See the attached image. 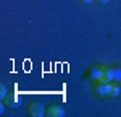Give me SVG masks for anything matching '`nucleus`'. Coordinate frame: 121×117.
<instances>
[{"label": "nucleus", "mask_w": 121, "mask_h": 117, "mask_svg": "<svg viewBox=\"0 0 121 117\" xmlns=\"http://www.w3.org/2000/svg\"><path fill=\"white\" fill-rule=\"evenodd\" d=\"M91 77H92V80H95L97 83H110V81H115V68L108 67V65L94 67Z\"/></svg>", "instance_id": "f257e3e1"}, {"label": "nucleus", "mask_w": 121, "mask_h": 117, "mask_svg": "<svg viewBox=\"0 0 121 117\" xmlns=\"http://www.w3.org/2000/svg\"><path fill=\"white\" fill-rule=\"evenodd\" d=\"M95 94L100 98H116L120 94V85L110 81V83H97Z\"/></svg>", "instance_id": "f03ea898"}, {"label": "nucleus", "mask_w": 121, "mask_h": 117, "mask_svg": "<svg viewBox=\"0 0 121 117\" xmlns=\"http://www.w3.org/2000/svg\"><path fill=\"white\" fill-rule=\"evenodd\" d=\"M3 101H5V106L10 107V109H16V107H19L21 102H23V99H21V96H19L18 91H11V93H8Z\"/></svg>", "instance_id": "7ed1b4c3"}, {"label": "nucleus", "mask_w": 121, "mask_h": 117, "mask_svg": "<svg viewBox=\"0 0 121 117\" xmlns=\"http://www.w3.org/2000/svg\"><path fill=\"white\" fill-rule=\"evenodd\" d=\"M28 112H29V116H32V117H42V116H45V107H44V104L34 101V102L29 104Z\"/></svg>", "instance_id": "20e7f679"}, {"label": "nucleus", "mask_w": 121, "mask_h": 117, "mask_svg": "<svg viewBox=\"0 0 121 117\" xmlns=\"http://www.w3.org/2000/svg\"><path fill=\"white\" fill-rule=\"evenodd\" d=\"M45 116L47 117H65V109L60 104H50L45 109Z\"/></svg>", "instance_id": "39448f33"}, {"label": "nucleus", "mask_w": 121, "mask_h": 117, "mask_svg": "<svg viewBox=\"0 0 121 117\" xmlns=\"http://www.w3.org/2000/svg\"><path fill=\"white\" fill-rule=\"evenodd\" d=\"M7 94H8V91H7V85H0V99H5L7 98Z\"/></svg>", "instance_id": "423d86ee"}, {"label": "nucleus", "mask_w": 121, "mask_h": 117, "mask_svg": "<svg viewBox=\"0 0 121 117\" xmlns=\"http://www.w3.org/2000/svg\"><path fill=\"white\" fill-rule=\"evenodd\" d=\"M115 81H121V70L120 68H115Z\"/></svg>", "instance_id": "0eeeda50"}, {"label": "nucleus", "mask_w": 121, "mask_h": 117, "mask_svg": "<svg viewBox=\"0 0 121 117\" xmlns=\"http://www.w3.org/2000/svg\"><path fill=\"white\" fill-rule=\"evenodd\" d=\"M95 2H99V3H102V5H105V3H108L110 0H95Z\"/></svg>", "instance_id": "6e6552de"}, {"label": "nucleus", "mask_w": 121, "mask_h": 117, "mask_svg": "<svg viewBox=\"0 0 121 117\" xmlns=\"http://www.w3.org/2000/svg\"><path fill=\"white\" fill-rule=\"evenodd\" d=\"M81 2H82V3H86V5H89V3H92L94 0H81Z\"/></svg>", "instance_id": "1a4fd4ad"}, {"label": "nucleus", "mask_w": 121, "mask_h": 117, "mask_svg": "<svg viewBox=\"0 0 121 117\" xmlns=\"http://www.w3.org/2000/svg\"><path fill=\"white\" fill-rule=\"evenodd\" d=\"M3 111H5V106H3V104H0V114H3Z\"/></svg>", "instance_id": "9d476101"}]
</instances>
